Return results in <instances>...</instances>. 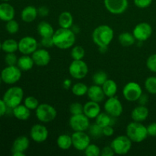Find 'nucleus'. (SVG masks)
Segmentation results:
<instances>
[{"instance_id": "ddd939ff", "label": "nucleus", "mask_w": 156, "mask_h": 156, "mask_svg": "<svg viewBox=\"0 0 156 156\" xmlns=\"http://www.w3.org/2000/svg\"><path fill=\"white\" fill-rule=\"evenodd\" d=\"M71 136L73 146L78 151H85L91 143V136L85 131H74Z\"/></svg>"}, {"instance_id": "aec40b11", "label": "nucleus", "mask_w": 156, "mask_h": 156, "mask_svg": "<svg viewBox=\"0 0 156 156\" xmlns=\"http://www.w3.org/2000/svg\"><path fill=\"white\" fill-rule=\"evenodd\" d=\"M30 146V140L25 136H21L17 137L13 142L12 146V154L15 152H24L27 151Z\"/></svg>"}, {"instance_id": "8fccbe9b", "label": "nucleus", "mask_w": 156, "mask_h": 156, "mask_svg": "<svg viewBox=\"0 0 156 156\" xmlns=\"http://www.w3.org/2000/svg\"><path fill=\"white\" fill-rule=\"evenodd\" d=\"M38 15L41 17H46L49 15V9L47 6H41L37 9Z\"/></svg>"}, {"instance_id": "72a5a7b5", "label": "nucleus", "mask_w": 156, "mask_h": 156, "mask_svg": "<svg viewBox=\"0 0 156 156\" xmlns=\"http://www.w3.org/2000/svg\"><path fill=\"white\" fill-rule=\"evenodd\" d=\"M108 79V74H107L105 71H101V70L98 72H96L92 76L93 83H94V85H100V86H102L103 84L105 83Z\"/></svg>"}, {"instance_id": "052dcab7", "label": "nucleus", "mask_w": 156, "mask_h": 156, "mask_svg": "<svg viewBox=\"0 0 156 156\" xmlns=\"http://www.w3.org/2000/svg\"><path fill=\"white\" fill-rule=\"evenodd\" d=\"M2 1H3V2H9V1H11V0H2Z\"/></svg>"}, {"instance_id": "6e6552de", "label": "nucleus", "mask_w": 156, "mask_h": 156, "mask_svg": "<svg viewBox=\"0 0 156 156\" xmlns=\"http://www.w3.org/2000/svg\"><path fill=\"white\" fill-rule=\"evenodd\" d=\"M69 75L75 79L81 80L86 77L88 73V66L83 59L75 60L73 59L69 66Z\"/></svg>"}, {"instance_id": "2eb2a0df", "label": "nucleus", "mask_w": 156, "mask_h": 156, "mask_svg": "<svg viewBox=\"0 0 156 156\" xmlns=\"http://www.w3.org/2000/svg\"><path fill=\"white\" fill-rule=\"evenodd\" d=\"M107 10L114 15H121L128 9V0H104Z\"/></svg>"}, {"instance_id": "c03bdc74", "label": "nucleus", "mask_w": 156, "mask_h": 156, "mask_svg": "<svg viewBox=\"0 0 156 156\" xmlns=\"http://www.w3.org/2000/svg\"><path fill=\"white\" fill-rule=\"evenodd\" d=\"M40 44L42 46L43 48H51L54 46L53 37H41V41H40Z\"/></svg>"}, {"instance_id": "0eeeda50", "label": "nucleus", "mask_w": 156, "mask_h": 156, "mask_svg": "<svg viewBox=\"0 0 156 156\" xmlns=\"http://www.w3.org/2000/svg\"><path fill=\"white\" fill-rule=\"evenodd\" d=\"M21 70L18 66H7L1 72L2 80L7 85H14L21 78Z\"/></svg>"}, {"instance_id": "09e8293b", "label": "nucleus", "mask_w": 156, "mask_h": 156, "mask_svg": "<svg viewBox=\"0 0 156 156\" xmlns=\"http://www.w3.org/2000/svg\"><path fill=\"white\" fill-rule=\"evenodd\" d=\"M114 133V129L113 126H107L103 128V135L105 136H112Z\"/></svg>"}, {"instance_id": "6ab92c4d", "label": "nucleus", "mask_w": 156, "mask_h": 156, "mask_svg": "<svg viewBox=\"0 0 156 156\" xmlns=\"http://www.w3.org/2000/svg\"><path fill=\"white\" fill-rule=\"evenodd\" d=\"M101 113V107L99 103L89 101L83 105V114L89 119H95Z\"/></svg>"}, {"instance_id": "864d4df0", "label": "nucleus", "mask_w": 156, "mask_h": 156, "mask_svg": "<svg viewBox=\"0 0 156 156\" xmlns=\"http://www.w3.org/2000/svg\"><path fill=\"white\" fill-rule=\"evenodd\" d=\"M62 86L65 89H69L72 88V81L71 79H66L62 82Z\"/></svg>"}, {"instance_id": "5fc2aeb1", "label": "nucleus", "mask_w": 156, "mask_h": 156, "mask_svg": "<svg viewBox=\"0 0 156 156\" xmlns=\"http://www.w3.org/2000/svg\"><path fill=\"white\" fill-rule=\"evenodd\" d=\"M71 29L73 30V31L76 34L79 32V27H78V26H76V25H73V27H71Z\"/></svg>"}, {"instance_id": "f257e3e1", "label": "nucleus", "mask_w": 156, "mask_h": 156, "mask_svg": "<svg viewBox=\"0 0 156 156\" xmlns=\"http://www.w3.org/2000/svg\"><path fill=\"white\" fill-rule=\"evenodd\" d=\"M54 46L60 50H68L72 48L76 43V34L71 28H60L55 30L53 35Z\"/></svg>"}, {"instance_id": "1a4fd4ad", "label": "nucleus", "mask_w": 156, "mask_h": 156, "mask_svg": "<svg viewBox=\"0 0 156 156\" xmlns=\"http://www.w3.org/2000/svg\"><path fill=\"white\" fill-rule=\"evenodd\" d=\"M143 94L141 85L136 82H129L123 88V95L125 100L129 102L137 101Z\"/></svg>"}, {"instance_id": "5701e85b", "label": "nucleus", "mask_w": 156, "mask_h": 156, "mask_svg": "<svg viewBox=\"0 0 156 156\" xmlns=\"http://www.w3.org/2000/svg\"><path fill=\"white\" fill-rule=\"evenodd\" d=\"M38 16L37 9L33 5H27L22 9L21 12V18L24 22L31 23L36 20Z\"/></svg>"}, {"instance_id": "7c9ffc66", "label": "nucleus", "mask_w": 156, "mask_h": 156, "mask_svg": "<svg viewBox=\"0 0 156 156\" xmlns=\"http://www.w3.org/2000/svg\"><path fill=\"white\" fill-rule=\"evenodd\" d=\"M118 41L121 46L124 47H129L133 45L136 42L133 33L129 32H123L118 36Z\"/></svg>"}, {"instance_id": "39448f33", "label": "nucleus", "mask_w": 156, "mask_h": 156, "mask_svg": "<svg viewBox=\"0 0 156 156\" xmlns=\"http://www.w3.org/2000/svg\"><path fill=\"white\" fill-rule=\"evenodd\" d=\"M35 114L40 122L43 123H50L56 119L57 111L56 108L49 104H41L35 110Z\"/></svg>"}, {"instance_id": "58836bf2", "label": "nucleus", "mask_w": 156, "mask_h": 156, "mask_svg": "<svg viewBox=\"0 0 156 156\" xmlns=\"http://www.w3.org/2000/svg\"><path fill=\"white\" fill-rule=\"evenodd\" d=\"M5 30H7L8 33L11 34H15L18 33L19 30V24L15 19L10 20L6 22Z\"/></svg>"}, {"instance_id": "423d86ee", "label": "nucleus", "mask_w": 156, "mask_h": 156, "mask_svg": "<svg viewBox=\"0 0 156 156\" xmlns=\"http://www.w3.org/2000/svg\"><path fill=\"white\" fill-rule=\"evenodd\" d=\"M132 143L130 139L126 135H120L115 137L111 143V148L114 153L117 155H126L130 151L132 148Z\"/></svg>"}, {"instance_id": "bf43d9fd", "label": "nucleus", "mask_w": 156, "mask_h": 156, "mask_svg": "<svg viewBox=\"0 0 156 156\" xmlns=\"http://www.w3.org/2000/svg\"><path fill=\"white\" fill-rule=\"evenodd\" d=\"M2 82V78H1V76H0V85H1Z\"/></svg>"}, {"instance_id": "a18cd8bd", "label": "nucleus", "mask_w": 156, "mask_h": 156, "mask_svg": "<svg viewBox=\"0 0 156 156\" xmlns=\"http://www.w3.org/2000/svg\"><path fill=\"white\" fill-rule=\"evenodd\" d=\"M134 4L139 9H146L152 5V0H133Z\"/></svg>"}, {"instance_id": "20e7f679", "label": "nucleus", "mask_w": 156, "mask_h": 156, "mask_svg": "<svg viewBox=\"0 0 156 156\" xmlns=\"http://www.w3.org/2000/svg\"><path fill=\"white\" fill-rule=\"evenodd\" d=\"M2 99L8 108L13 109L22 102L24 99V90L19 86L11 87L5 92Z\"/></svg>"}, {"instance_id": "bb28decb", "label": "nucleus", "mask_w": 156, "mask_h": 156, "mask_svg": "<svg viewBox=\"0 0 156 156\" xmlns=\"http://www.w3.org/2000/svg\"><path fill=\"white\" fill-rule=\"evenodd\" d=\"M101 87L106 97H114L117 94L118 86H117V82L113 79H108Z\"/></svg>"}, {"instance_id": "393cba45", "label": "nucleus", "mask_w": 156, "mask_h": 156, "mask_svg": "<svg viewBox=\"0 0 156 156\" xmlns=\"http://www.w3.org/2000/svg\"><path fill=\"white\" fill-rule=\"evenodd\" d=\"M37 32L41 37H51L55 30L50 23L46 21H42L38 24Z\"/></svg>"}, {"instance_id": "a19ab883", "label": "nucleus", "mask_w": 156, "mask_h": 156, "mask_svg": "<svg viewBox=\"0 0 156 156\" xmlns=\"http://www.w3.org/2000/svg\"><path fill=\"white\" fill-rule=\"evenodd\" d=\"M146 66L152 73H156V53L152 54L146 59Z\"/></svg>"}, {"instance_id": "79ce46f5", "label": "nucleus", "mask_w": 156, "mask_h": 156, "mask_svg": "<svg viewBox=\"0 0 156 156\" xmlns=\"http://www.w3.org/2000/svg\"><path fill=\"white\" fill-rule=\"evenodd\" d=\"M69 112L72 115L83 114V105L78 102L71 104L69 106Z\"/></svg>"}, {"instance_id": "f03ea898", "label": "nucleus", "mask_w": 156, "mask_h": 156, "mask_svg": "<svg viewBox=\"0 0 156 156\" xmlns=\"http://www.w3.org/2000/svg\"><path fill=\"white\" fill-rule=\"evenodd\" d=\"M92 41L98 47H108L114 37V30L107 24H101L94 29L92 32Z\"/></svg>"}, {"instance_id": "f8f14e48", "label": "nucleus", "mask_w": 156, "mask_h": 156, "mask_svg": "<svg viewBox=\"0 0 156 156\" xmlns=\"http://www.w3.org/2000/svg\"><path fill=\"white\" fill-rule=\"evenodd\" d=\"M152 32H153L152 27L149 23L140 22L134 27L133 30V34L136 41L144 42L150 38L152 34Z\"/></svg>"}, {"instance_id": "473e14b6", "label": "nucleus", "mask_w": 156, "mask_h": 156, "mask_svg": "<svg viewBox=\"0 0 156 156\" xmlns=\"http://www.w3.org/2000/svg\"><path fill=\"white\" fill-rule=\"evenodd\" d=\"M88 89V87L85 83H83V82H77V83H75L71 88L73 94L74 95L77 96V97H82L85 94H87Z\"/></svg>"}, {"instance_id": "f704fd0d", "label": "nucleus", "mask_w": 156, "mask_h": 156, "mask_svg": "<svg viewBox=\"0 0 156 156\" xmlns=\"http://www.w3.org/2000/svg\"><path fill=\"white\" fill-rule=\"evenodd\" d=\"M144 86L149 94H156V76L148 77L145 81Z\"/></svg>"}, {"instance_id": "49530a36", "label": "nucleus", "mask_w": 156, "mask_h": 156, "mask_svg": "<svg viewBox=\"0 0 156 156\" xmlns=\"http://www.w3.org/2000/svg\"><path fill=\"white\" fill-rule=\"evenodd\" d=\"M114 152L111 146H105L102 149H101V156H113L114 155Z\"/></svg>"}, {"instance_id": "cd10ccee", "label": "nucleus", "mask_w": 156, "mask_h": 156, "mask_svg": "<svg viewBox=\"0 0 156 156\" xmlns=\"http://www.w3.org/2000/svg\"><path fill=\"white\" fill-rule=\"evenodd\" d=\"M58 24L62 28H71L73 25V16L69 12H63L59 15Z\"/></svg>"}, {"instance_id": "ea45409f", "label": "nucleus", "mask_w": 156, "mask_h": 156, "mask_svg": "<svg viewBox=\"0 0 156 156\" xmlns=\"http://www.w3.org/2000/svg\"><path fill=\"white\" fill-rule=\"evenodd\" d=\"M86 156H99L101 155V149L97 145L90 143L84 151Z\"/></svg>"}, {"instance_id": "b1692460", "label": "nucleus", "mask_w": 156, "mask_h": 156, "mask_svg": "<svg viewBox=\"0 0 156 156\" xmlns=\"http://www.w3.org/2000/svg\"><path fill=\"white\" fill-rule=\"evenodd\" d=\"M14 117L19 120H27L30 117V110L24 105H19L12 109Z\"/></svg>"}, {"instance_id": "c9c22d12", "label": "nucleus", "mask_w": 156, "mask_h": 156, "mask_svg": "<svg viewBox=\"0 0 156 156\" xmlns=\"http://www.w3.org/2000/svg\"><path fill=\"white\" fill-rule=\"evenodd\" d=\"M85 56V50L82 46H73L71 50V57L75 60L83 59Z\"/></svg>"}, {"instance_id": "de8ad7c7", "label": "nucleus", "mask_w": 156, "mask_h": 156, "mask_svg": "<svg viewBox=\"0 0 156 156\" xmlns=\"http://www.w3.org/2000/svg\"><path fill=\"white\" fill-rule=\"evenodd\" d=\"M148 135L152 137H156V122L150 123L147 126Z\"/></svg>"}, {"instance_id": "4468645a", "label": "nucleus", "mask_w": 156, "mask_h": 156, "mask_svg": "<svg viewBox=\"0 0 156 156\" xmlns=\"http://www.w3.org/2000/svg\"><path fill=\"white\" fill-rule=\"evenodd\" d=\"M37 41L33 37L26 36L18 41V51L23 55H31L38 49Z\"/></svg>"}, {"instance_id": "a878e982", "label": "nucleus", "mask_w": 156, "mask_h": 156, "mask_svg": "<svg viewBox=\"0 0 156 156\" xmlns=\"http://www.w3.org/2000/svg\"><path fill=\"white\" fill-rule=\"evenodd\" d=\"M32 56L30 55H23L21 57L18 58L17 66L21 71L27 72L31 69L34 66Z\"/></svg>"}, {"instance_id": "412c9836", "label": "nucleus", "mask_w": 156, "mask_h": 156, "mask_svg": "<svg viewBox=\"0 0 156 156\" xmlns=\"http://www.w3.org/2000/svg\"><path fill=\"white\" fill-rule=\"evenodd\" d=\"M15 15V8L7 2L0 4V20L3 21H10L14 19Z\"/></svg>"}, {"instance_id": "a211bd4d", "label": "nucleus", "mask_w": 156, "mask_h": 156, "mask_svg": "<svg viewBox=\"0 0 156 156\" xmlns=\"http://www.w3.org/2000/svg\"><path fill=\"white\" fill-rule=\"evenodd\" d=\"M87 95L90 101H93L98 102V103H101L103 101L105 98L106 97L103 89H102V87L100 85H94V84L91 86L88 87Z\"/></svg>"}, {"instance_id": "37998d69", "label": "nucleus", "mask_w": 156, "mask_h": 156, "mask_svg": "<svg viewBox=\"0 0 156 156\" xmlns=\"http://www.w3.org/2000/svg\"><path fill=\"white\" fill-rule=\"evenodd\" d=\"M18 58L15 53H6L5 56V62L7 66H17Z\"/></svg>"}, {"instance_id": "9d476101", "label": "nucleus", "mask_w": 156, "mask_h": 156, "mask_svg": "<svg viewBox=\"0 0 156 156\" xmlns=\"http://www.w3.org/2000/svg\"><path fill=\"white\" fill-rule=\"evenodd\" d=\"M104 109L107 114L115 118L120 117L123 111V105L117 96L108 98L105 102Z\"/></svg>"}, {"instance_id": "4c0bfd02", "label": "nucleus", "mask_w": 156, "mask_h": 156, "mask_svg": "<svg viewBox=\"0 0 156 156\" xmlns=\"http://www.w3.org/2000/svg\"><path fill=\"white\" fill-rule=\"evenodd\" d=\"M24 105L30 111H35L39 106L40 104L37 98L34 96H27L24 98Z\"/></svg>"}, {"instance_id": "f3484780", "label": "nucleus", "mask_w": 156, "mask_h": 156, "mask_svg": "<svg viewBox=\"0 0 156 156\" xmlns=\"http://www.w3.org/2000/svg\"><path fill=\"white\" fill-rule=\"evenodd\" d=\"M34 64L37 66H47L51 60V56L46 48L37 49L31 54Z\"/></svg>"}, {"instance_id": "6e6d98bb", "label": "nucleus", "mask_w": 156, "mask_h": 156, "mask_svg": "<svg viewBox=\"0 0 156 156\" xmlns=\"http://www.w3.org/2000/svg\"><path fill=\"white\" fill-rule=\"evenodd\" d=\"M108 50V47H99V51L101 53H105Z\"/></svg>"}, {"instance_id": "e433bc0d", "label": "nucleus", "mask_w": 156, "mask_h": 156, "mask_svg": "<svg viewBox=\"0 0 156 156\" xmlns=\"http://www.w3.org/2000/svg\"><path fill=\"white\" fill-rule=\"evenodd\" d=\"M88 134L91 137L94 139H98L103 135V128L101 127L98 124L96 123L90 125L88 129Z\"/></svg>"}, {"instance_id": "9b49d317", "label": "nucleus", "mask_w": 156, "mask_h": 156, "mask_svg": "<svg viewBox=\"0 0 156 156\" xmlns=\"http://www.w3.org/2000/svg\"><path fill=\"white\" fill-rule=\"evenodd\" d=\"M69 124L73 131H86L91 125L90 119L84 114L72 115Z\"/></svg>"}, {"instance_id": "4be33fe9", "label": "nucleus", "mask_w": 156, "mask_h": 156, "mask_svg": "<svg viewBox=\"0 0 156 156\" xmlns=\"http://www.w3.org/2000/svg\"><path fill=\"white\" fill-rule=\"evenodd\" d=\"M149 111L146 105H140L136 107L131 112V118L133 121L143 122L148 118Z\"/></svg>"}, {"instance_id": "4d7b16f0", "label": "nucleus", "mask_w": 156, "mask_h": 156, "mask_svg": "<svg viewBox=\"0 0 156 156\" xmlns=\"http://www.w3.org/2000/svg\"><path fill=\"white\" fill-rule=\"evenodd\" d=\"M13 156H24L25 153H23V152H15V153L12 154Z\"/></svg>"}, {"instance_id": "c756f323", "label": "nucleus", "mask_w": 156, "mask_h": 156, "mask_svg": "<svg viewBox=\"0 0 156 156\" xmlns=\"http://www.w3.org/2000/svg\"><path fill=\"white\" fill-rule=\"evenodd\" d=\"M56 144L59 149L62 150H68L73 146V140L71 136L68 134H62L57 137Z\"/></svg>"}, {"instance_id": "13d9d810", "label": "nucleus", "mask_w": 156, "mask_h": 156, "mask_svg": "<svg viewBox=\"0 0 156 156\" xmlns=\"http://www.w3.org/2000/svg\"><path fill=\"white\" fill-rule=\"evenodd\" d=\"M2 50V43H1V41H0V51H1Z\"/></svg>"}, {"instance_id": "603ef678", "label": "nucleus", "mask_w": 156, "mask_h": 156, "mask_svg": "<svg viewBox=\"0 0 156 156\" xmlns=\"http://www.w3.org/2000/svg\"><path fill=\"white\" fill-rule=\"evenodd\" d=\"M149 101V97H148L147 94H142V95L140 96V98L138 99L137 102L139 103V105H146V104Z\"/></svg>"}, {"instance_id": "c85d7f7f", "label": "nucleus", "mask_w": 156, "mask_h": 156, "mask_svg": "<svg viewBox=\"0 0 156 156\" xmlns=\"http://www.w3.org/2000/svg\"><path fill=\"white\" fill-rule=\"evenodd\" d=\"M115 117H111L106 112H101L95 118V123L98 124L101 127L104 128L107 126H113L114 123Z\"/></svg>"}, {"instance_id": "dca6fc26", "label": "nucleus", "mask_w": 156, "mask_h": 156, "mask_svg": "<svg viewBox=\"0 0 156 156\" xmlns=\"http://www.w3.org/2000/svg\"><path fill=\"white\" fill-rule=\"evenodd\" d=\"M48 136V129L43 124H34L30 128V137L35 143H44L47 140Z\"/></svg>"}, {"instance_id": "2f4dec72", "label": "nucleus", "mask_w": 156, "mask_h": 156, "mask_svg": "<svg viewBox=\"0 0 156 156\" xmlns=\"http://www.w3.org/2000/svg\"><path fill=\"white\" fill-rule=\"evenodd\" d=\"M2 50L6 53H15L18 50V42L14 39H7L2 43Z\"/></svg>"}, {"instance_id": "3c124183", "label": "nucleus", "mask_w": 156, "mask_h": 156, "mask_svg": "<svg viewBox=\"0 0 156 156\" xmlns=\"http://www.w3.org/2000/svg\"><path fill=\"white\" fill-rule=\"evenodd\" d=\"M8 107L6 105V104L5 103V101H3V99H0V117H3L4 115H5L6 112H7Z\"/></svg>"}, {"instance_id": "7ed1b4c3", "label": "nucleus", "mask_w": 156, "mask_h": 156, "mask_svg": "<svg viewBox=\"0 0 156 156\" xmlns=\"http://www.w3.org/2000/svg\"><path fill=\"white\" fill-rule=\"evenodd\" d=\"M126 134L133 143H140L146 140L148 137L147 126L141 122L133 121L127 125Z\"/></svg>"}]
</instances>
